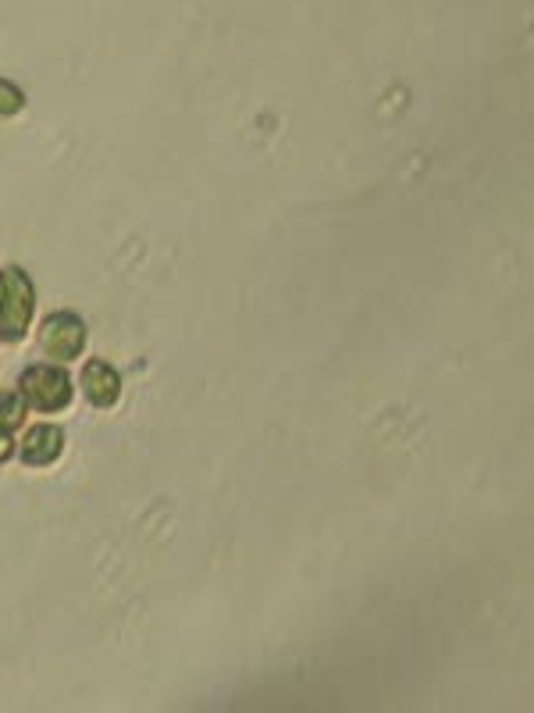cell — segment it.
I'll return each mask as SVG.
<instances>
[{"instance_id": "obj_1", "label": "cell", "mask_w": 534, "mask_h": 713, "mask_svg": "<svg viewBox=\"0 0 534 713\" xmlns=\"http://www.w3.org/2000/svg\"><path fill=\"white\" fill-rule=\"evenodd\" d=\"M32 308H37V293H32V282L22 275L19 268H4L0 271V339L8 343H19L29 332Z\"/></svg>"}, {"instance_id": "obj_2", "label": "cell", "mask_w": 534, "mask_h": 713, "mask_svg": "<svg viewBox=\"0 0 534 713\" xmlns=\"http://www.w3.org/2000/svg\"><path fill=\"white\" fill-rule=\"evenodd\" d=\"M22 396L37 406V411H64L72 403V379H68L64 368L54 364H37L22 375Z\"/></svg>"}, {"instance_id": "obj_3", "label": "cell", "mask_w": 534, "mask_h": 713, "mask_svg": "<svg viewBox=\"0 0 534 713\" xmlns=\"http://www.w3.org/2000/svg\"><path fill=\"white\" fill-rule=\"evenodd\" d=\"M40 347L54 361H75L85 350V321L72 311H58L43 321L40 329Z\"/></svg>"}, {"instance_id": "obj_4", "label": "cell", "mask_w": 534, "mask_h": 713, "mask_svg": "<svg viewBox=\"0 0 534 713\" xmlns=\"http://www.w3.org/2000/svg\"><path fill=\"white\" fill-rule=\"evenodd\" d=\"M61 453H64V432L61 429H54V424H37V429H29L26 443H22V461L29 468L54 464Z\"/></svg>"}, {"instance_id": "obj_5", "label": "cell", "mask_w": 534, "mask_h": 713, "mask_svg": "<svg viewBox=\"0 0 534 713\" xmlns=\"http://www.w3.org/2000/svg\"><path fill=\"white\" fill-rule=\"evenodd\" d=\"M82 385H85V396H90L93 406H114L118 396H122V379H118V371L103 361H90L82 371Z\"/></svg>"}, {"instance_id": "obj_6", "label": "cell", "mask_w": 534, "mask_h": 713, "mask_svg": "<svg viewBox=\"0 0 534 713\" xmlns=\"http://www.w3.org/2000/svg\"><path fill=\"white\" fill-rule=\"evenodd\" d=\"M26 421V396L0 389V432H14Z\"/></svg>"}, {"instance_id": "obj_7", "label": "cell", "mask_w": 534, "mask_h": 713, "mask_svg": "<svg viewBox=\"0 0 534 713\" xmlns=\"http://www.w3.org/2000/svg\"><path fill=\"white\" fill-rule=\"evenodd\" d=\"M26 108V93L14 87V82L8 79H0V118H11V114H19Z\"/></svg>"}, {"instance_id": "obj_8", "label": "cell", "mask_w": 534, "mask_h": 713, "mask_svg": "<svg viewBox=\"0 0 534 713\" xmlns=\"http://www.w3.org/2000/svg\"><path fill=\"white\" fill-rule=\"evenodd\" d=\"M14 453V443H11V432H0V464H8Z\"/></svg>"}]
</instances>
